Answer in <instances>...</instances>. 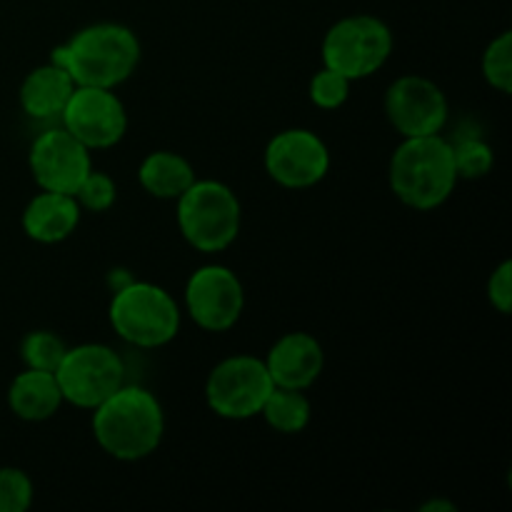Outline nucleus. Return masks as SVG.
<instances>
[{"label": "nucleus", "instance_id": "f257e3e1", "mask_svg": "<svg viewBox=\"0 0 512 512\" xmlns=\"http://www.w3.org/2000/svg\"><path fill=\"white\" fill-rule=\"evenodd\" d=\"M75 85L118 88L140 63V40L120 23H95L78 30L68 43L50 53Z\"/></svg>", "mask_w": 512, "mask_h": 512}, {"label": "nucleus", "instance_id": "f03ea898", "mask_svg": "<svg viewBox=\"0 0 512 512\" xmlns=\"http://www.w3.org/2000/svg\"><path fill=\"white\" fill-rule=\"evenodd\" d=\"M165 415L158 398L138 385H120L108 400L93 408V435L115 460L135 463L158 450Z\"/></svg>", "mask_w": 512, "mask_h": 512}, {"label": "nucleus", "instance_id": "7ed1b4c3", "mask_svg": "<svg viewBox=\"0 0 512 512\" xmlns=\"http://www.w3.org/2000/svg\"><path fill=\"white\" fill-rule=\"evenodd\" d=\"M453 145L443 135L403 138L390 160V188L413 210H435L458 185Z\"/></svg>", "mask_w": 512, "mask_h": 512}, {"label": "nucleus", "instance_id": "20e7f679", "mask_svg": "<svg viewBox=\"0 0 512 512\" xmlns=\"http://www.w3.org/2000/svg\"><path fill=\"white\" fill-rule=\"evenodd\" d=\"M108 315L115 333L135 348H163L180 330V310L173 295L143 280H130L115 290Z\"/></svg>", "mask_w": 512, "mask_h": 512}, {"label": "nucleus", "instance_id": "39448f33", "mask_svg": "<svg viewBox=\"0 0 512 512\" xmlns=\"http://www.w3.org/2000/svg\"><path fill=\"white\" fill-rule=\"evenodd\" d=\"M240 200L220 180H193L178 198V228L200 253L230 248L240 233Z\"/></svg>", "mask_w": 512, "mask_h": 512}, {"label": "nucleus", "instance_id": "423d86ee", "mask_svg": "<svg viewBox=\"0 0 512 512\" xmlns=\"http://www.w3.org/2000/svg\"><path fill=\"white\" fill-rule=\"evenodd\" d=\"M393 53V30L375 15H350L338 20L323 38V65L348 80L378 73Z\"/></svg>", "mask_w": 512, "mask_h": 512}, {"label": "nucleus", "instance_id": "0eeeda50", "mask_svg": "<svg viewBox=\"0 0 512 512\" xmlns=\"http://www.w3.org/2000/svg\"><path fill=\"white\" fill-rule=\"evenodd\" d=\"M60 393L65 403L93 410L125 385L123 358L103 343H83L65 350L58 370Z\"/></svg>", "mask_w": 512, "mask_h": 512}, {"label": "nucleus", "instance_id": "6e6552de", "mask_svg": "<svg viewBox=\"0 0 512 512\" xmlns=\"http://www.w3.org/2000/svg\"><path fill=\"white\" fill-rule=\"evenodd\" d=\"M273 388L265 360L253 355H233L210 370L205 400L218 418L248 420L260 415Z\"/></svg>", "mask_w": 512, "mask_h": 512}, {"label": "nucleus", "instance_id": "1a4fd4ad", "mask_svg": "<svg viewBox=\"0 0 512 512\" xmlns=\"http://www.w3.org/2000/svg\"><path fill=\"white\" fill-rule=\"evenodd\" d=\"M63 128L88 150L113 148L128 130V113L113 88L75 85L68 105L60 113Z\"/></svg>", "mask_w": 512, "mask_h": 512}, {"label": "nucleus", "instance_id": "9d476101", "mask_svg": "<svg viewBox=\"0 0 512 512\" xmlns=\"http://www.w3.org/2000/svg\"><path fill=\"white\" fill-rule=\"evenodd\" d=\"M185 308L208 333H225L240 320L245 290L238 275L225 265H203L185 285Z\"/></svg>", "mask_w": 512, "mask_h": 512}, {"label": "nucleus", "instance_id": "9b49d317", "mask_svg": "<svg viewBox=\"0 0 512 512\" xmlns=\"http://www.w3.org/2000/svg\"><path fill=\"white\" fill-rule=\"evenodd\" d=\"M263 160L270 178L290 190L313 188L330 170L328 145L308 128H290L275 135Z\"/></svg>", "mask_w": 512, "mask_h": 512}, {"label": "nucleus", "instance_id": "f8f14e48", "mask_svg": "<svg viewBox=\"0 0 512 512\" xmlns=\"http://www.w3.org/2000/svg\"><path fill=\"white\" fill-rule=\"evenodd\" d=\"M448 113L445 93L423 75H403L385 93V115L403 138L443 133Z\"/></svg>", "mask_w": 512, "mask_h": 512}, {"label": "nucleus", "instance_id": "ddd939ff", "mask_svg": "<svg viewBox=\"0 0 512 512\" xmlns=\"http://www.w3.org/2000/svg\"><path fill=\"white\" fill-rule=\"evenodd\" d=\"M30 173L40 190L75 195L85 175L93 170L90 150L63 125L48 128L30 145Z\"/></svg>", "mask_w": 512, "mask_h": 512}, {"label": "nucleus", "instance_id": "4468645a", "mask_svg": "<svg viewBox=\"0 0 512 512\" xmlns=\"http://www.w3.org/2000/svg\"><path fill=\"white\" fill-rule=\"evenodd\" d=\"M325 353L308 333H285L265 355V368L275 388L308 390L320 378Z\"/></svg>", "mask_w": 512, "mask_h": 512}, {"label": "nucleus", "instance_id": "2eb2a0df", "mask_svg": "<svg viewBox=\"0 0 512 512\" xmlns=\"http://www.w3.org/2000/svg\"><path fill=\"white\" fill-rule=\"evenodd\" d=\"M80 223V205L73 195L43 190L23 210V230L30 240L43 245L70 238Z\"/></svg>", "mask_w": 512, "mask_h": 512}, {"label": "nucleus", "instance_id": "dca6fc26", "mask_svg": "<svg viewBox=\"0 0 512 512\" xmlns=\"http://www.w3.org/2000/svg\"><path fill=\"white\" fill-rule=\"evenodd\" d=\"M73 90V78L50 60L48 65H40L25 75L23 85H20V108L35 120L60 118Z\"/></svg>", "mask_w": 512, "mask_h": 512}, {"label": "nucleus", "instance_id": "f3484780", "mask_svg": "<svg viewBox=\"0 0 512 512\" xmlns=\"http://www.w3.org/2000/svg\"><path fill=\"white\" fill-rule=\"evenodd\" d=\"M63 403L65 400L63 393H60L58 378H55V373H48V370L25 368V373H20L10 383L8 405L25 423L50 420Z\"/></svg>", "mask_w": 512, "mask_h": 512}, {"label": "nucleus", "instance_id": "a211bd4d", "mask_svg": "<svg viewBox=\"0 0 512 512\" xmlns=\"http://www.w3.org/2000/svg\"><path fill=\"white\" fill-rule=\"evenodd\" d=\"M138 180L145 193H150L153 198L178 200L193 185L195 170L183 155L158 150L140 163Z\"/></svg>", "mask_w": 512, "mask_h": 512}, {"label": "nucleus", "instance_id": "6ab92c4d", "mask_svg": "<svg viewBox=\"0 0 512 512\" xmlns=\"http://www.w3.org/2000/svg\"><path fill=\"white\" fill-rule=\"evenodd\" d=\"M310 413H313V408H310V400L305 395V390L290 388L270 390L268 400H265L263 410H260L265 423L283 435H295L308 428Z\"/></svg>", "mask_w": 512, "mask_h": 512}, {"label": "nucleus", "instance_id": "aec40b11", "mask_svg": "<svg viewBox=\"0 0 512 512\" xmlns=\"http://www.w3.org/2000/svg\"><path fill=\"white\" fill-rule=\"evenodd\" d=\"M65 350H68V345L63 343L60 335L50 333V330H33L20 343V358H23L25 368L55 373L60 360L65 358Z\"/></svg>", "mask_w": 512, "mask_h": 512}, {"label": "nucleus", "instance_id": "412c9836", "mask_svg": "<svg viewBox=\"0 0 512 512\" xmlns=\"http://www.w3.org/2000/svg\"><path fill=\"white\" fill-rule=\"evenodd\" d=\"M450 145H453V160L455 170H458V178L478 180L485 178L493 170V148L483 138H478V135H463V138H458Z\"/></svg>", "mask_w": 512, "mask_h": 512}, {"label": "nucleus", "instance_id": "4be33fe9", "mask_svg": "<svg viewBox=\"0 0 512 512\" xmlns=\"http://www.w3.org/2000/svg\"><path fill=\"white\" fill-rule=\"evenodd\" d=\"M483 78L503 95L512 93V33L505 30L483 53Z\"/></svg>", "mask_w": 512, "mask_h": 512}, {"label": "nucleus", "instance_id": "5701e85b", "mask_svg": "<svg viewBox=\"0 0 512 512\" xmlns=\"http://www.w3.org/2000/svg\"><path fill=\"white\" fill-rule=\"evenodd\" d=\"M350 83L353 80L345 78L343 73L333 68H320L318 73L310 80V100H313L318 108L323 110H335L348 100L350 95Z\"/></svg>", "mask_w": 512, "mask_h": 512}, {"label": "nucleus", "instance_id": "b1692460", "mask_svg": "<svg viewBox=\"0 0 512 512\" xmlns=\"http://www.w3.org/2000/svg\"><path fill=\"white\" fill-rule=\"evenodd\" d=\"M73 198L78 200L80 210L85 208L90 213H105L115 203V198H118V188H115V180L110 175L90 170L83 178V183L78 185Z\"/></svg>", "mask_w": 512, "mask_h": 512}, {"label": "nucleus", "instance_id": "393cba45", "mask_svg": "<svg viewBox=\"0 0 512 512\" xmlns=\"http://www.w3.org/2000/svg\"><path fill=\"white\" fill-rule=\"evenodd\" d=\"M33 505V480L20 468H0V512H25Z\"/></svg>", "mask_w": 512, "mask_h": 512}, {"label": "nucleus", "instance_id": "a878e982", "mask_svg": "<svg viewBox=\"0 0 512 512\" xmlns=\"http://www.w3.org/2000/svg\"><path fill=\"white\" fill-rule=\"evenodd\" d=\"M488 300L498 313L510 315L512 310V263L503 260L498 268L493 270L488 280Z\"/></svg>", "mask_w": 512, "mask_h": 512}, {"label": "nucleus", "instance_id": "bb28decb", "mask_svg": "<svg viewBox=\"0 0 512 512\" xmlns=\"http://www.w3.org/2000/svg\"><path fill=\"white\" fill-rule=\"evenodd\" d=\"M425 512H430V510H445V512H455V505L453 503H438V500H435V503H428L423 508Z\"/></svg>", "mask_w": 512, "mask_h": 512}]
</instances>
